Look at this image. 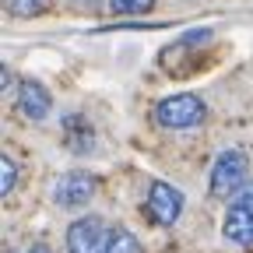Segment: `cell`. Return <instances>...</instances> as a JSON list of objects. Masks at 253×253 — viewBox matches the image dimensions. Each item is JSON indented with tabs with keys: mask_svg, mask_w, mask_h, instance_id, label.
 <instances>
[{
	"mask_svg": "<svg viewBox=\"0 0 253 253\" xmlns=\"http://www.w3.org/2000/svg\"><path fill=\"white\" fill-rule=\"evenodd\" d=\"M204 120H208V106L194 91L169 95V99H162L155 106V123L162 130H190V126H201Z\"/></svg>",
	"mask_w": 253,
	"mask_h": 253,
	"instance_id": "cell-1",
	"label": "cell"
},
{
	"mask_svg": "<svg viewBox=\"0 0 253 253\" xmlns=\"http://www.w3.org/2000/svg\"><path fill=\"white\" fill-rule=\"evenodd\" d=\"M246 172H250V158H246V151H239V148H225V151L214 158V166H211V179H208L211 197L232 201L239 190L250 183Z\"/></svg>",
	"mask_w": 253,
	"mask_h": 253,
	"instance_id": "cell-2",
	"label": "cell"
},
{
	"mask_svg": "<svg viewBox=\"0 0 253 253\" xmlns=\"http://www.w3.org/2000/svg\"><path fill=\"white\" fill-rule=\"evenodd\" d=\"M221 236L232 246H253V179L229 201L225 221H221Z\"/></svg>",
	"mask_w": 253,
	"mask_h": 253,
	"instance_id": "cell-3",
	"label": "cell"
},
{
	"mask_svg": "<svg viewBox=\"0 0 253 253\" xmlns=\"http://www.w3.org/2000/svg\"><path fill=\"white\" fill-rule=\"evenodd\" d=\"M144 208H148V218L155 221V225L172 229L176 221H179V214H183V208H186V197H183L179 186H172V183H166V179H155V183L148 186Z\"/></svg>",
	"mask_w": 253,
	"mask_h": 253,
	"instance_id": "cell-4",
	"label": "cell"
},
{
	"mask_svg": "<svg viewBox=\"0 0 253 253\" xmlns=\"http://www.w3.org/2000/svg\"><path fill=\"white\" fill-rule=\"evenodd\" d=\"M91 197H95V176H91V172L71 169V172H63V176L53 183V201H56L60 208H67V211L84 208Z\"/></svg>",
	"mask_w": 253,
	"mask_h": 253,
	"instance_id": "cell-5",
	"label": "cell"
},
{
	"mask_svg": "<svg viewBox=\"0 0 253 253\" xmlns=\"http://www.w3.org/2000/svg\"><path fill=\"white\" fill-rule=\"evenodd\" d=\"M109 239V229L99 214H84L78 221H71L67 229V253H102Z\"/></svg>",
	"mask_w": 253,
	"mask_h": 253,
	"instance_id": "cell-6",
	"label": "cell"
},
{
	"mask_svg": "<svg viewBox=\"0 0 253 253\" xmlns=\"http://www.w3.org/2000/svg\"><path fill=\"white\" fill-rule=\"evenodd\" d=\"M18 106H21V116L32 120V123H42L49 113H53V95L46 91L42 81H32L25 78L18 84Z\"/></svg>",
	"mask_w": 253,
	"mask_h": 253,
	"instance_id": "cell-7",
	"label": "cell"
},
{
	"mask_svg": "<svg viewBox=\"0 0 253 253\" xmlns=\"http://www.w3.org/2000/svg\"><path fill=\"white\" fill-rule=\"evenodd\" d=\"M63 144H67L74 155H88L91 151L95 134H91V123L81 113H67V116H63Z\"/></svg>",
	"mask_w": 253,
	"mask_h": 253,
	"instance_id": "cell-8",
	"label": "cell"
},
{
	"mask_svg": "<svg viewBox=\"0 0 253 253\" xmlns=\"http://www.w3.org/2000/svg\"><path fill=\"white\" fill-rule=\"evenodd\" d=\"M137 250H141L137 236H134L130 229L116 225V229H109V239H106V250H102V253H137Z\"/></svg>",
	"mask_w": 253,
	"mask_h": 253,
	"instance_id": "cell-9",
	"label": "cell"
},
{
	"mask_svg": "<svg viewBox=\"0 0 253 253\" xmlns=\"http://www.w3.org/2000/svg\"><path fill=\"white\" fill-rule=\"evenodd\" d=\"M14 186H18V162L4 155L0 158V197H7Z\"/></svg>",
	"mask_w": 253,
	"mask_h": 253,
	"instance_id": "cell-10",
	"label": "cell"
},
{
	"mask_svg": "<svg viewBox=\"0 0 253 253\" xmlns=\"http://www.w3.org/2000/svg\"><path fill=\"white\" fill-rule=\"evenodd\" d=\"M155 7V0H109L113 14H148Z\"/></svg>",
	"mask_w": 253,
	"mask_h": 253,
	"instance_id": "cell-11",
	"label": "cell"
},
{
	"mask_svg": "<svg viewBox=\"0 0 253 253\" xmlns=\"http://www.w3.org/2000/svg\"><path fill=\"white\" fill-rule=\"evenodd\" d=\"M46 4L49 0H7V11L18 14V18H32V14L46 11Z\"/></svg>",
	"mask_w": 253,
	"mask_h": 253,
	"instance_id": "cell-12",
	"label": "cell"
},
{
	"mask_svg": "<svg viewBox=\"0 0 253 253\" xmlns=\"http://www.w3.org/2000/svg\"><path fill=\"white\" fill-rule=\"evenodd\" d=\"M11 84H14V74H11V67H0V91H11Z\"/></svg>",
	"mask_w": 253,
	"mask_h": 253,
	"instance_id": "cell-13",
	"label": "cell"
},
{
	"mask_svg": "<svg viewBox=\"0 0 253 253\" xmlns=\"http://www.w3.org/2000/svg\"><path fill=\"white\" fill-rule=\"evenodd\" d=\"M28 253H53L46 243H36V246H28Z\"/></svg>",
	"mask_w": 253,
	"mask_h": 253,
	"instance_id": "cell-14",
	"label": "cell"
},
{
	"mask_svg": "<svg viewBox=\"0 0 253 253\" xmlns=\"http://www.w3.org/2000/svg\"><path fill=\"white\" fill-rule=\"evenodd\" d=\"M71 4H78V7H95V0H71Z\"/></svg>",
	"mask_w": 253,
	"mask_h": 253,
	"instance_id": "cell-15",
	"label": "cell"
}]
</instances>
